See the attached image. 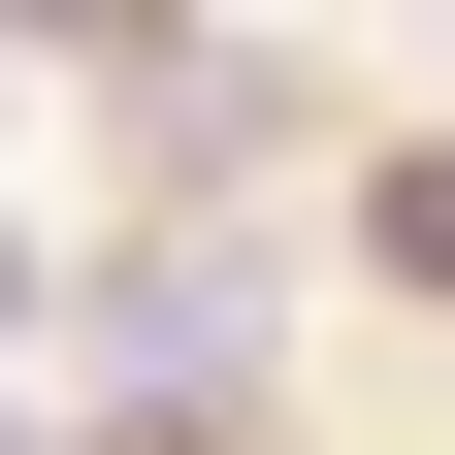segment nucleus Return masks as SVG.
Segmentation results:
<instances>
[{"mask_svg": "<svg viewBox=\"0 0 455 455\" xmlns=\"http://www.w3.org/2000/svg\"><path fill=\"white\" fill-rule=\"evenodd\" d=\"M358 228H390V260H423V293H455V131H423V163H390V196H358Z\"/></svg>", "mask_w": 455, "mask_h": 455, "instance_id": "2", "label": "nucleus"}, {"mask_svg": "<svg viewBox=\"0 0 455 455\" xmlns=\"http://www.w3.org/2000/svg\"><path fill=\"white\" fill-rule=\"evenodd\" d=\"M0 325H33V228H0Z\"/></svg>", "mask_w": 455, "mask_h": 455, "instance_id": "3", "label": "nucleus"}, {"mask_svg": "<svg viewBox=\"0 0 455 455\" xmlns=\"http://www.w3.org/2000/svg\"><path fill=\"white\" fill-rule=\"evenodd\" d=\"M98 358H131V390H228V358H260V260H98Z\"/></svg>", "mask_w": 455, "mask_h": 455, "instance_id": "1", "label": "nucleus"}]
</instances>
